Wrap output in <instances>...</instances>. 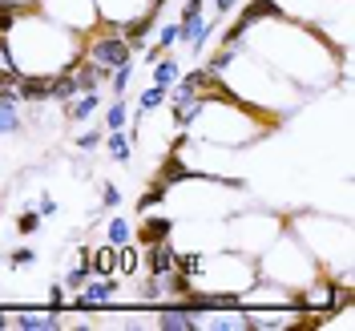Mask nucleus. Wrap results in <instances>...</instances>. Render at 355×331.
<instances>
[{"mask_svg":"<svg viewBox=\"0 0 355 331\" xmlns=\"http://www.w3.org/2000/svg\"><path fill=\"white\" fill-rule=\"evenodd\" d=\"M137 271H141V251L133 243L117 246V279H133Z\"/></svg>","mask_w":355,"mask_h":331,"instance_id":"f8f14e48","label":"nucleus"},{"mask_svg":"<svg viewBox=\"0 0 355 331\" xmlns=\"http://www.w3.org/2000/svg\"><path fill=\"white\" fill-rule=\"evenodd\" d=\"M170 235H174V219H170V214H150V219L133 230V239H137V243H146V246H150V243H166Z\"/></svg>","mask_w":355,"mask_h":331,"instance_id":"0eeeda50","label":"nucleus"},{"mask_svg":"<svg viewBox=\"0 0 355 331\" xmlns=\"http://www.w3.org/2000/svg\"><path fill=\"white\" fill-rule=\"evenodd\" d=\"M210 4H214V17H222V21L234 17V12L243 8V0H210Z\"/></svg>","mask_w":355,"mask_h":331,"instance_id":"bb28decb","label":"nucleus"},{"mask_svg":"<svg viewBox=\"0 0 355 331\" xmlns=\"http://www.w3.org/2000/svg\"><path fill=\"white\" fill-rule=\"evenodd\" d=\"M194 12H206V0H186L182 4V17H194Z\"/></svg>","mask_w":355,"mask_h":331,"instance_id":"7c9ffc66","label":"nucleus"},{"mask_svg":"<svg viewBox=\"0 0 355 331\" xmlns=\"http://www.w3.org/2000/svg\"><path fill=\"white\" fill-rule=\"evenodd\" d=\"M166 4H170V0H154V8H157V12H162V8H166Z\"/></svg>","mask_w":355,"mask_h":331,"instance_id":"473e14b6","label":"nucleus"},{"mask_svg":"<svg viewBox=\"0 0 355 331\" xmlns=\"http://www.w3.org/2000/svg\"><path fill=\"white\" fill-rule=\"evenodd\" d=\"M12 323H17V328H24V331H61V328H65V323H61V315H53V311H49V315H33V311H21Z\"/></svg>","mask_w":355,"mask_h":331,"instance_id":"9b49d317","label":"nucleus"},{"mask_svg":"<svg viewBox=\"0 0 355 331\" xmlns=\"http://www.w3.org/2000/svg\"><path fill=\"white\" fill-rule=\"evenodd\" d=\"M154 44H157V49H166V53H170V49L178 44V21H170V24H157V28H154Z\"/></svg>","mask_w":355,"mask_h":331,"instance_id":"393cba45","label":"nucleus"},{"mask_svg":"<svg viewBox=\"0 0 355 331\" xmlns=\"http://www.w3.org/2000/svg\"><path fill=\"white\" fill-rule=\"evenodd\" d=\"M137 303H162V275H146L137 287H133Z\"/></svg>","mask_w":355,"mask_h":331,"instance_id":"6ab92c4d","label":"nucleus"},{"mask_svg":"<svg viewBox=\"0 0 355 331\" xmlns=\"http://www.w3.org/2000/svg\"><path fill=\"white\" fill-rule=\"evenodd\" d=\"M194 291H210V295H243L254 279H259V263L246 251H206L202 266L190 275Z\"/></svg>","mask_w":355,"mask_h":331,"instance_id":"f03ea898","label":"nucleus"},{"mask_svg":"<svg viewBox=\"0 0 355 331\" xmlns=\"http://www.w3.org/2000/svg\"><path fill=\"white\" fill-rule=\"evenodd\" d=\"M44 299H49V311H53V315H61V311H65V283L57 279L53 287L44 291Z\"/></svg>","mask_w":355,"mask_h":331,"instance_id":"a878e982","label":"nucleus"},{"mask_svg":"<svg viewBox=\"0 0 355 331\" xmlns=\"http://www.w3.org/2000/svg\"><path fill=\"white\" fill-rule=\"evenodd\" d=\"M97 110H101V89H93V93H77L73 101H65V121L69 126H81V121H89Z\"/></svg>","mask_w":355,"mask_h":331,"instance_id":"423d86ee","label":"nucleus"},{"mask_svg":"<svg viewBox=\"0 0 355 331\" xmlns=\"http://www.w3.org/2000/svg\"><path fill=\"white\" fill-rule=\"evenodd\" d=\"M239 49H243V44H218V53H214V57L206 61V73H210V77H222L226 69L234 65V57H239Z\"/></svg>","mask_w":355,"mask_h":331,"instance_id":"4468645a","label":"nucleus"},{"mask_svg":"<svg viewBox=\"0 0 355 331\" xmlns=\"http://www.w3.org/2000/svg\"><path fill=\"white\" fill-rule=\"evenodd\" d=\"M206 4H210V0H206Z\"/></svg>","mask_w":355,"mask_h":331,"instance_id":"72a5a7b5","label":"nucleus"},{"mask_svg":"<svg viewBox=\"0 0 355 331\" xmlns=\"http://www.w3.org/2000/svg\"><path fill=\"white\" fill-rule=\"evenodd\" d=\"M17 133H24V117L17 105H4L0 101V137H17Z\"/></svg>","mask_w":355,"mask_h":331,"instance_id":"dca6fc26","label":"nucleus"},{"mask_svg":"<svg viewBox=\"0 0 355 331\" xmlns=\"http://www.w3.org/2000/svg\"><path fill=\"white\" fill-rule=\"evenodd\" d=\"M105 243L110 246H125V243H133V226H130V219H110V226H105Z\"/></svg>","mask_w":355,"mask_h":331,"instance_id":"f3484780","label":"nucleus"},{"mask_svg":"<svg viewBox=\"0 0 355 331\" xmlns=\"http://www.w3.org/2000/svg\"><path fill=\"white\" fill-rule=\"evenodd\" d=\"M41 214H37V206H24L21 210V219H17V235H37L41 230Z\"/></svg>","mask_w":355,"mask_h":331,"instance_id":"5701e85b","label":"nucleus"},{"mask_svg":"<svg viewBox=\"0 0 355 331\" xmlns=\"http://www.w3.org/2000/svg\"><path fill=\"white\" fill-rule=\"evenodd\" d=\"M157 328L162 331H198V319H194V311L186 307V303L166 299V307L157 311Z\"/></svg>","mask_w":355,"mask_h":331,"instance_id":"39448f33","label":"nucleus"},{"mask_svg":"<svg viewBox=\"0 0 355 331\" xmlns=\"http://www.w3.org/2000/svg\"><path fill=\"white\" fill-rule=\"evenodd\" d=\"M287 37H295L299 44H307V49H311V61H303V57H299V65H291L287 57H279V41H270L266 33H263V44L254 49V57H259L263 65H270V69H283V65H287L283 81H299V85H307V89H315V85H311L315 77H327V81H331V44L323 41L311 24H303V21H291ZM299 53H303V49H299Z\"/></svg>","mask_w":355,"mask_h":331,"instance_id":"f257e3e1","label":"nucleus"},{"mask_svg":"<svg viewBox=\"0 0 355 331\" xmlns=\"http://www.w3.org/2000/svg\"><path fill=\"white\" fill-rule=\"evenodd\" d=\"M125 126H130V105H125V97H113L110 110H105V133L125 130Z\"/></svg>","mask_w":355,"mask_h":331,"instance_id":"a211bd4d","label":"nucleus"},{"mask_svg":"<svg viewBox=\"0 0 355 331\" xmlns=\"http://www.w3.org/2000/svg\"><path fill=\"white\" fill-rule=\"evenodd\" d=\"M105 154H110L117 166H130V162H133L130 133H125V130H110V133H105Z\"/></svg>","mask_w":355,"mask_h":331,"instance_id":"6e6552de","label":"nucleus"},{"mask_svg":"<svg viewBox=\"0 0 355 331\" xmlns=\"http://www.w3.org/2000/svg\"><path fill=\"white\" fill-rule=\"evenodd\" d=\"M89 271L93 275H117V246H89Z\"/></svg>","mask_w":355,"mask_h":331,"instance_id":"9d476101","label":"nucleus"},{"mask_svg":"<svg viewBox=\"0 0 355 331\" xmlns=\"http://www.w3.org/2000/svg\"><path fill=\"white\" fill-rule=\"evenodd\" d=\"M101 202H105V206H121V190H117L113 182H105V178H101Z\"/></svg>","mask_w":355,"mask_h":331,"instance_id":"cd10ccee","label":"nucleus"},{"mask_svg":"<svg viewBox=\"0 0 355 331\" xmlns=\"http://www.w3.org/2000/svg\"><path fill=\"white\" fill-rule=\"evenodd\" d=\"M37 4V12H44L49 21L65 24L73 33H81L85 37L89 28H97V8H93V0H33Z\"/></svg>","mask_w":355,"mask_h":331,"instance_id":"7ed1b4c3","label":"nucleus"},{"mask_svg":"<svg viewBox=\"0 0 355 331\" xmlns=\"http://www.w3.org/2000/svg\"><path fill=\"white\" fill-rule=\"evenodd\" d=\"M101 146V130H85L77 137V150H97Z\"/></svg>","mask_w":355,"mask_h":331,"instance_id":"c85d7f7f","label":"nucleus"},{"mask_svg":"<svg viewBox=\"0 0 355 331\" xmlns=\"http://www.w3.org/2000/svg\"><path fill=\"white\" fill-rule=\"evenodd\" d=\"M178 73H182V65H178V57H174V53H166V57H157V61H154V85L170 89V85L178 81Z\"/></svg>","mask_w":355,"mask_h":331,"instance_id":"ddd939ff","label":"nucleus"},{"mask_svg":"<svg viewBox=\"0 0 355 331\" xmlns=\"http://www.w3.org/2000/svg\"><path fill=\"white\" fill-rule=\"evenodd\" d=\"M41 219H53V214H57V198H53V194H49V190H41Z\"/></svg>","mask_w":355,"mask_h":331,"instance_id":"c756f323","label":"nucleus"},{"mask_svg":"<svg viewBox=\"0 0 355 331\" xmlns=\"http://www.w3.org/2000/svg\"><path fill=\"white\" fill-rule=\"evenodd\" d=\"M174 251L178 246L166 239V243H150V255H146V266H150V275H166V271H174Z\"/></svg>","mask_w":355,"mask_h":331,"instance_id":"1a4fd4ad","label":"nucleus"},{"mask_svg":"<svg viewBox=\"0 0 355 331\" xmlns=\"http://www.w3.org/2000/svg\"><path fill=\"white\" fill-rule=\"evenodd\" d=\"M93 8H97V24H125L146 12H157L154 0H93Z\"/></svg>","mask_w":355,"mask_h":331,"instance_id":"20e7f679","label":"nucleus"},{"mask_svg":"<svg viewBox=\"0 0 355 331\" xmlns=\"http://www.w3.org/2000/svg\"><path fill=\"white\" fill-rule=\"evenodd\" d=\"M166 194H170V190H166L162 182H154V186H150V190H146V194L137 198V210L146 214V210H154V206H162V202H166Z\"/></svg>","mask_w":355,"mask_h":331,"instance_id":"4be33fe9","label":"nucleus"},{"mask_svg":"<svg viewBox=\"0 0 355 331\" xmlns=\"http://www.w3.org/2000/svg\"><path fill=\"white\" fill-rule=\"evenodd\" d=\"M4 263L12 266V271H21V266H33V263H37V246H21V251H8V255H4Z\"/></svg>","mask_w":355,"mask_h":331,"instance_id":"b1692460","label":"nucleus"},{"mask_svg":"<svg viewBox=\"0 0 355 331\" xmlns=\"http://www.w3.org/2000/svg\"><path fill=\"white\" fill-rule=\"evenodd\" d=\"M130 81H133V61H130V65H121V69H113L105 85H110L113 97H125V93H130Z\"/></svg>","mask_w":355,"mask_h":331,"instance_id":"aec40b11","label":"nucleus"},{"mask_svg":"<svg viewBox=\"0 0 355 331\" xmlns=\"http://www.w3.org/2000/svg\"><path fill=\"white\" fill-rule=\"evenodd\" d=\"M33 8V0H0V37L17 24V17H24Z\"/></svg>","mask_w":355,"mask_h":331,"instance_id":"2eb2a0df","label":"nucleus"},{"mask_svg":"<svg viewBox=\"0 0 355 331\" xmlns=\"http://www.w3.org/2000/svg\"><path fill=\"white\" fill-rule=\"evenodd\" d=\"M8 323H12V319H8V315H4V311H0V331L8 328Z\"/></svg>","mask_w":355,"mask_h":331,"instance_id":"2f4dec72","label":"nucleus"},{"mask_svg":"<svg viewBox=\"0 0 355 331\" xmlns=\"http://www.w3.org/2000/svg\"><path fill=\"white\" fill-rule=\"evenodd\" d=\"M166 93H170V89H162V85L141 89V97H137V110H141V113H154L157 105H166Z\"/></svg>","mask_w":355,"mask_h":331,"instance_id":"412c9836","label":"nucleus"}]
</instances>
